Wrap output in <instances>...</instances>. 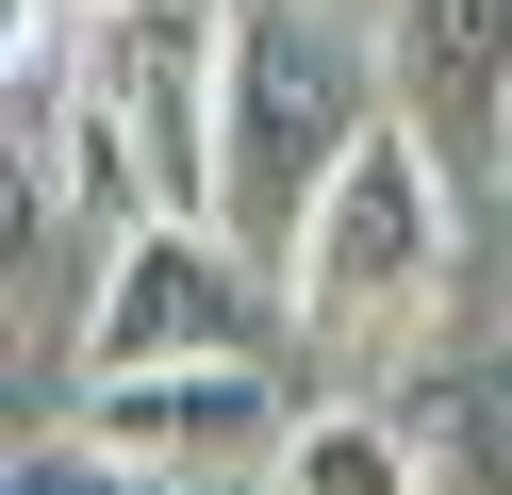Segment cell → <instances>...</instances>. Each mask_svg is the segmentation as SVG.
Segmentation results:
<instances>
[{
	"instance_id": "5b68a950",
	"label": "cell",
	"mask_w": 512,
	"mask_h": 495,
	"mask_svg": "<svg viewBox=\"0 0 512 495\" xmlns=\"http://www.w3.org/2000/svg\"><path fill=\"white\" fill-rule=\"evenodd\" d=\"M380 83L446 182H512V0H380Z\"/></svg>"
},
{
	"instance_id": "30bf717a",
	"label": "cell",
	"mask_w": 512,
	"mask_h": 495,
	"mask_svg": "<svg viewBox=\"0 0 512 495\" xmlns=\"http://www.w3.org/2000/svg\"><path fill=\"white\" fill-rule=\"evenodd\" d=\"M215 495H265V479H215Z\"/></svg>"
},
{
	"instance_id": "52a82bcc",
	"label": "cell",
	"mask_w": 512,
	"mask_h": 495,
	"mask_svg": "<svg viewBox=\"0 0 512 495\" xmlns=\"http://www.w3.org/2000/svg\"><path fill=\"white\" fill-rule=\"evenodd\" d=\"M265 495H430L413 413H397V396H298V446H281Z\"/></svg>"
},
{
	"instance_id": "6da1fadb",
	"label": "cell",
	"mask_w": 512,
	"mask_h": 495,
	"mask_svg": "<svg viewBox=\"0 0 512 495\" xmlns=\"http://www.w3.org/2000/svg\"><path fill=\"white\" fill-rule=\"evenodd\" d=\"M281 297H298V347H314L331 396H397L413 363L463 330V182L430 165V132L380 116L364 149H347V182L314 198Z\"/></svg>"
},
{
	"instance_id": "277c9868",
	"label": "cell",
	"mask_w": 512,
	"mask_h": 495,
	"mask_svg": "<svg viewBox=\"0 0 512 495\" xmlns=\"http://www.w3.org/2000/svg\"><path fill=\"white\" fill-rule=\"evenodd\" d=\"M67 429H100V446L149 462L166 495H215V479H281L298 380H281V363H149V380H83Z\"/></svg>"
},
{
	"instance_id": "7a4b0ae2",
	"label": "cell",
	"mask_w": 512,
	"mask_h": 495,
	"mask_svg": "<svg viewBox=\"0 0 512 495\" xmlns=\"http://www.w3.org/2000/svg\"><path fill=\"white\" fill-rule=\"evenodd\" d=\"M397 116L380 50L331 0H232V83H215V231L265 264H298L314 198L347 182V149Z\"/></svg>"
},
{
	"instance_id": "3957f363",
	"label": "cell",
	"mask_w": 512,
	"mask_h": 495,
	"mask_svg": "<svg viewBox=\"0 0 512 495\" xmlns=\"http://www.w3.org/2000/svg\"><path fill=\"white\" fill-rule=\"evenodd\" d=\"M298 347V297H281L265 248H232L215 215H149L100 248V297H83V380H149V363H281Z\"/></svg>"
},
{
	"instance_id": "ba28073f",
	"label": "cell",
	"mask_w": 512,
	"mask_h": 495,
	"mask_svg": "<svg viewBox=\"0 0 512 495\" xmlns=\"http://www.w3.org/2000/svg\"><path fill=\"white\" fill-rule=\"evenodd\" d=\"M0 495H166V479H149V462H116L100 429H34V446H17V479H0Z\"/></svg>"
},
{
	"instance_id": "8992f818",
	"label": "cell",
	"mask_w": 512,
	"mask_h": 495,
	"mask_svg": "<svg viewBox=\"0 0 512 495\" xmlns=\"http://www.w3.org/2000/svg\"><path fill=\"white\" fill-rule=\"evenodd\" d=\"M397 413H413L430 495H512V314H463V330L397 380Z\"/></svg>"
},
{
	"instance_id": "9c48e42d",
	"label": "cell",
	"mask_w": 512,
	"mask_h": 495,
	"mask_svg": "<svg viewBox=\"0 0 512 495\" xmlns=\"http://www.w3.org/2000/svg\"><path fill=\"white\" fill-rule=\"evenodd\" d=\"M331 17H380V0H331Z\"/></svg>"
}]
</instances>
